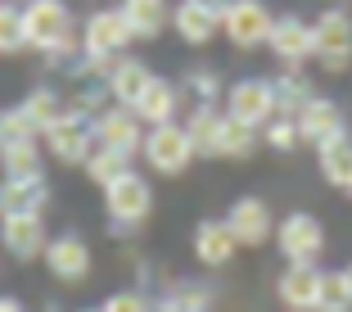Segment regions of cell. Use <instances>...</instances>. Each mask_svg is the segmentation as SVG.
<instances>
[{
    "label": "cell",
    "mask_w": 352,
    "mask_h": 312,
    "mask_svg": "<svg viewBox=\"0 0 352 312\" xmlns=\"http://www.w3.org/2000/svg\"><path fill=\"white\" fill-rule=\"evenodd\" d=\"M0 245H5L10 258L32 262V258H45L50 236H45V222L41 218H5V222H0Z\"/></svg>",
    "instance_id": "cell-16"
},
{
    "label": "cell",
    "mask_w": 352,
    "mask_h": 312,
    "mask_svg": "<svg viewBox=\"0 0 352 312\" xmlns=\"http://www.w3.org/2000/svg\"><path fill=\"white\" fill-rule=\"evenodd\" d=\"M348 199H352V186H348Z\"/></svg>",
    "instance_id": "cell-41"
},
{
    "label": "cell",
    "mask_w": 352,
    "mask_h": 312,
    "mask_svg": "<svg viewBox=\"0 0 352 312\" xmlns=\"http://www.w3.org/2000/svg\"><path fill=\"white\" fill-rule=\"evenodd\" d=\"M226 118L249 127H267L276 118V82L271 77H239L226 86Z\"/></svg>",
    "instance_id": "cell-7"
},
{
    "label": "cell",
    "mask_w": 352,
    "mask_h": 312,
    "mask_svg": "<svg viewBox=\"0 0 352 312\" xmlns=\"http://www.w3.org/2000/svg\"><path fill=\"white\" fill-rule=\"evenodd\" d=\"M348 127H343V109L334 100H325V95H311L307 104H302V114H298V136H302V145L311 149H321L325 141H334V136H343Z\"/></svg>",
    "instance_id": "cell-15"
},
{
    "label": "cell",
    "mask_w": 352,
    "mask_h": 312,
    "mask_svg": "<svg viewBox=\"0 0 352 312\" xmlns=\"http://www.w3.org/2000/svg\"><path fill=\"white\" fill-rule=\"evenodd\" d=\"M23 114H28V118H32V127L45 136L54 123H63V118H68V100H63L54 86H32L28 100H23Z\"/></svg>",
    "instance_id": "cell-25"
},
{
    "label": "cell",
    "mask_w": 352,
    "mask_h": 312,
    "mask_svg": "<svg viewBox=\"0 0 352 312\" xmlns=\"http://www.w3.org/2000/svg\"><path fill=\"white\" fill-rule=\"evenodd\" d=\"M253 149H258V127L226 118V127H221V145H217V158H249Z\"/></svg>",
    "instance_id": "cell-31"
},
{
    "label": "cell",
    "mask_w": 352,
    "mask_h": 312,
    "mask_svg": "<svg viewBox=\"0 0 352 312\" xmlns=\"http://www.w3.org/2000/svg\"><path fill=\"white\" fill-rule=\"evenodd\" d=\"M271 82H276V114H289V118H298L302 104L316 95L311 77L302 68H280V77H271Z\"/></svg>",
    "instance_id": "cell-26"
},
{
    "label": "cell",
    "mask_w": 352,
    "mask_h": 312,
    "mask_svg": "<svg viewBox=\"0 0 352 312\" xmlns=\"http://www.w3.org/2000/svg\"><path fill=\"white\" fill-rule=\"evenodd\" d=\"M316 290H321V267H285L276 281V294L289 312H311Z\"/></svg>",
    "instance_id": "cell-19"
},
{
    "label": "cell",
    "mask_w": 352,
    "mask_h": 312,
    "mask_svg": "<svg viewBox=\"0 0 352 312\" xmlns=\"http://www.w3.org/2000/svg\"><path fill=\"white\" fill-rule=\"evenodd\" d=\"M221 32L235 50H262V45H271L276 14L262 0H230V10L221 14Z\"/></svg>",
    "instance_id": "cell-5"
},
{
    "label": "cell",
    "mask_w": 352,
    "mask_h": 312,
    "mask_svg": "<svg viewBox=\"0 0 352 312\" xmlns=\"http://www.w3.org/2000/svg\"><path fill=\"white\" fill-rule=\"evenodd\" d=\"M195 5H204V10H208V14H217V19L230 10V0H195Z\"/></svg>",
    "instance_id": "cell-37"
},
{
    "label": "cell",
    "mask_w": 352,
    "mask_h": 312,
    "mask_svg": "<svg viewBox=\"0 0 352 312\" xmlns=\"http://www.w3.org/2000/svg\"><path fill=\"white\" fill-rule=\"evenodd\" d=\"M330 5H334V0H330Z\"/></svg>",
    "instance_id": "cell-42"
},
{
    "label": "cell",
    "mask_w": 352,
    "mask_h": 312,
    "mask_svg": "<svg viewBox=\"0 0 352 312\" xmlns=\"http://www.w3.org/2000/svg\"><path fill=\"white\" fill-rule=\"evenodd\" d=\"M82 172H86V177H91L95 186L104 190V186H113V181L122 177V172H131V158L95 141V149H91V158H86V167H82Z\"/></svg>",
    "instance_id": "cell-29"
},
{
    "label": "cell",
    "mask_w": 352,
    "mask_h": 312,
    "mask_svg": "<svg viewBox=\"0 0 352 312\" xmlns=\"http://www.w3.org/2000/svg\"><path fill=\"white\" fill-rule=\"evenodd\" d=\"M154 82V73H149L140 59H118L113 63V73H109V82H104V91H109V100L122 104V109H135L140 104V95H145V86Z\"/></svg>",
    "instance_id": "cell-18"
},
{
    "label": "cell",
    "mask_w": 352,
    "mask_h": 312,
    "mask_svg": "<svg viewBox=\"0 0 352 312\" xmlns=\"http://www.w3.org/2000/svg\"><path fill=\"white\" fill-rule=\"evenodd\" d=\"M28 50V32H23V5L0 0V54Z\"/></svg>",
    "instance_id": "cell-32"
},
{
    "label": "cell",
    "mask_w": 352,
    "mask_h": 312,
    "mask_svg": "<svg viewBox=\"0 0 352 312\" xmlns=\"http://www.w3.org/2000/svg\"><path fill=\"white\" fill-rule=\"evenodd\" d=\"M176 109H181V86L167 82V77H154V82L145 86V95H140V104H135V114H140L145 127L176 123Z\"/></svg>",
    "instance_id": "cell-21"
},
{
    "label": "cell",
    "mask_w": 352,
    "mask_h": 312,
    "mask_svg": "<svg viewBox=\"0 0 352 312\" xmlns=\"http://www.w3.org/2000/svg\"><path fill=\"white\" fill-rule=\"evenodd\" d=\"M186 136H190V145H195V154H217L221 145V127H226V109H217V104H195L186 114Z\"/></svg>",
    "instance_id": "cell-20"
},
{
    "label": "cell",
    "mask_w": 352,
    "mask_h": 312,
    "mask_svg": "<svg viewBox=\"0 0 352 312\" xmlns=\"http://www.w3.org/2000/svg\"><path fill=\"white\" fill-rule=\"evenodd\" d=\"M262 141H267V149H276V154H289L294 145H302V136H298V118L276 114L267 127H262Z\"/></svg>",
    "instance_id": "cell-33"
},
{
    "label": "cell",
    "mask_w": 352,
    "mask_h": 312,
    "mask_svg": "<svg viewBox=\"0 0 352 312\" xmlns=\"http://www.w3.org/2000/svg\"><path fill=\"white\" fill-rule=\"evenodd\" d=\"M0 172L5 177H45L41 172V141H19V145H0Z\"/></svg>",
    "instance_id": "cell-27"
},
{
    "label": "cell",
    "mask_w": 352,
    "mask_h": 312,
    "mask_svg": "<svg viewBox=\"0 0 352 312\" xmlns=\"http://www.w3.org/2000/svg\"><path fill=\"white\" fill-rule=\"evenodd\" d=\"M45 267H50L54 281L63 285H82L91 276V245H86L77 231H63L45 245Z\"/></svg>",
    "instance_id": "cell-9"
},
{
    "label": "cell",
    "mask_w": 352,
    "mask_h": 312,
    "mask_svg": "<svg viewBox=\"0 0 352 312\" xmlns=\"http://www.w3.org/2000/svg\"><path fill=\"white\" fill-rule=\"evenodd\" d=\"M104 213H109V222H113L118 236H126L131 227H140V222L154 213V186L131 167V172H122L113 186H104Z\"/></svg>",
    "instance_id": "cell-1"
},
{
    "label": "cell",
    "mask_w": 352,
    "mask_h": 312,
    "mask_svg": "<svg viewBox=\"0 0 352 312\" xmlns=\"http://www.w3.org/2000/svg\"><path fill=\"white\" fill-rule=\"evenodd\" d=\"M41 141H45V149H50V158H59L63 167H86V158H91V149H95V127L77 123V118H63Z\"/></svg>",
    "instance_id": "cell-12"
},
{
    "label": "cell",
    "mask_w": 352,
    "mask_h": 312,
    "mask_svg": "<svg viewBox=\"0 0 352 312\" xmlns=\"http://www.w3.org/2000/svg\"><path fill=\"white\" fill-rule=\"evenodd\" d=\"M131 41H135V37H131V23H126L122 5L91 14L86 28H82V50L91 54V59H122V50Z\"/></svg>",
    "instance_id": "cell-8"
},
{
    "label": "cell",
    "mask_w": 352,
    "mask_h": 312,
    "mask_svg": "<svg viewBox=\"0 0 352 312\" xmlns=\"http://www.w3.org/2000/svg\"><path fill=\"white\" fill-rule=\"evenodd\" d=\"M181 91H195V104H217V91H221V77L217 68H190L186 77H181Z\"/></svg>",
    "instance_id": "cell-35"
},
{
    "label": "cell",
    "mask_w": 352,
    "mask_h": 312,
    "mask_svg": "<svg viewBox=\"0 0 352 312\" xmlns=\"http://www.w3.org/2000/svg\"><path fill=\"white\" fill-rule=\"evenodd\" d=\"M122 14L131 23V37H140V41H154L158 32L172 23V5L167 0H122Z\"/></svg>",
    "instance_id": "cell-23"
},
{
    "label": "cell",
    "mask_w": 352,
    "mask_h": 312,
    "mask_svg": "<svg viewBox=\"0 0 352 312\" xmlns=\"http://www.w3.org/2000/svg\"><path fill=\"white\" fill-rule=\"evenodd\" d=\"M276 245L280 258L289 267H316V258L325 253V227L311 213H289L285 222H276Z\"/></svg>",
    "instance_id": "cell-4"
},
{
    "label": "cell",
    "mask_w": 352,
    "mask_h": 312,
    "mask_svg": "<svg viewBox=\"0 0 352 312\" xmlns=\"http://www.w3.org/2000/svg\"><path fill=\"white\" fill-rule=\"evenodd\" d=\"M23 32H28V45L41 54H54L59 45H68L77 37L73 14L63 0H28L23 5Z\"/></svg>",
    "instance_id": "cell-2"
},
{
    "label": "cell",
    "mask_w": 352,
    "mask_h": 312,
    "mask_svg": "<svg viewBox=\"0 0 352 312\" xmlns=\"http://www.w3.org/2000/svg\"><path fill=\"white\" fill-rule=\"evenodd\" d=\"M0 312H23V303H19V299H10V294H5V299H0Z\"/></svg>",
    "instance_id": "cell-38"
},
{
    "label": "cell",
    "mask_w": 352,
    "mask_h": 312,
    "mask_svg": "<svg viewBox=\"0 0 352 312\" xmlns=\"http://www.w3.org/2000/svg\"><path fill=\"white\" fill-rule=\"evenodd\" d=\"M311 312H352V285L343 271H321V290Z\"/></svg>",
    "instance_id": "cell-30"
},
{
    "label": "cell",
    "mask_w": 352,
    "mask_h": 312,
    "mask_svg": "<svg viewBox=\"0 0 352 312\" xmlns=\"http://www.w3.org/2000/svg\"><path fill=\"white\" fill-rule=\"evenodd\" d=\"M104 312H154V299L145 290H118L113 299L104 303Z\"/></svg>",
    "instance_id": "cell-36"
},
{
    "label": "cell",
    "mask_w": 352,
    "mask_h": 312,
    "mask_svg": "<svg viewBox=\"0 0 352 312\" xmlns=\"http://www.w3.org/2000/svg\"><path fill=\"white\" fill-rule=\"evenodd\" d=\"M235 249H239V240L230 236V227H226V218H208V222H199L195 227V258L204 262V267H226L230 258H235Z\"/></svg>",
    "instance_id": "cell-17"
},
{
    "label": "cell",
    "mask_w": 352,
    "mask_h": 312,
    "mask_svg": "<svg viewBox=\"0 0 352 312\" xmlns=\"http://www.w3.org/2000/svg\"><path fill=\"white\" fill-rule=\"evenodd\" d=\"M154 312H208V290L199 281H172L154 299Z\"/></svg>",
    "instance_id": "cell-28"
},
{
    "label": "cell",
    "mask_w": 352,
    "mask_h": 312,
    "mask_svg": "<svg viewBox=\"0 0 352 312\" xmlns=\"http://www.w3.org/2000/svg\"><path fill=\"white\" fill-rule=\"evenodd\" d=\"M172 28H176V37H181V41L208 45L221 32V19H217V14H208L204 5H195V0H181V5L172 10Z\"/></svg>",
    "instance_id": "cell-22"
},
{
    "label": "cell",
    "mask_w": 352,
    "mask_h": 312,
    "mask_svg": "<svg viewBox=\"0 0 352 312\" xmlns=\"http://www.w3.org/2000/svg\"><path fill=\"white\" fill-rule=\"evenodd\" d=\"M316 163H321V177L330 181V186L348 190L352 186V136H334V141H325L321 149H316Z\"/></svg>",
    "instance_id": "cell-24"
},
{
    "label": "cell",
    "mask_w": 352,
    "mask_h": 312,
    "mask_svg": "<svg viewBox=\"0 0 352 312\" xmlns=\"http://www.w3.org/2000/svg\"><path fill=\"white\" fill-rule=\"evenodd\" d=\"M95 141L131 158V154H140V145H145V123H140V114H135V109L109 104V109L100 114V123H95Z\"/></svg>",
    "instance_id": "cell-10"
},
{
    "label": "cell",
    "mask_w": 352,
    "mask_h": 312,
    "mask_svg": "<svg viewBox=\"0 0 352 312\" xmlns=\"http://www.w3.org/2000/svg\"><path fill=\"white\" fill-rule=\"evenodd\" d=\"M271 54L280 59V68H302L307 59H316V37H311V23L294 19H276V32H271Z\"/></svg>",
    "instance_id": "cell-13"
},
{
    "label": "cell",
    "mask_w": 352,
    "mask_h": 312,
    "mask_svg": "<svg viewBox=\"0 0 352 312\" xmlns=\"http://www.w3.org/2000/svg\"><path fill=\"white\" fill-rule=\"evenodd\" d=\"M311 37H316V59H321L325 73H348L352 68V14L330 5L321 19L311 23Z\"/></svg>",
    "instance_id": "cell-6"
},
{
    "label": "cell",
    "mask_w": 352,
    "mask_h": 312,
    "mask_svg": "<svg viewBox=\"0 0 352 312\" xmlns=\"http://www.w3.org/2000/svg\"><path fill=\"white\" fill-rule=\"evenodd\" d=\"M86 312H104V308H86Z\"/></svg>",
    "instance_id": "cell-40"
},
{
    "label": "cell",
    "mask_w": 352,
    "mask_h": 312,
    "mask_svg": "<svg viewBox=\"0 0 352 312\" xmlns=\"http://www.w3.org/2000/svg\"><path fill=\"white\" fill-rule=\"evenodd\" d=\"M50 204V181L45 177H5L0 181V222L5 218H41Z\"/></svg>",
    "instance_id": "cell-11"
},
{
    "label": "cell",
    "mask_w": 352,
    "mask_h": 312,
    "mask_svg": "<svg viewBox=\"0 0 352 312\" xmlns=\"http://www.w3.org/2000/svg\"><path fill=\"white\" fill-rule=\"evenodd\" d=\"M226 227H230V236H235L239 245H249V249H258V245H267V240L276 236V218H271V208L262 204V199H253V195H244V199L230 204Z\"/></svg>",
    "instance_id": "cell-14"
},
{
    "label": "cell",
    "mask_w": 352,
    "mask_h": 312,
    "mask_svg": "<svg viewBox=\"0 0 352 312\" xmlns=\"http://www.w3.org/2000/svg\"><path fill=\"white\" fill-rule=\"evenodd\" d=\"M19 141H41V132L23 114V104H14V109L0 114V145H19Z\"/></svg>",
    "instance_id": "cell-34"
},
{
    "label": "cell",
    "mask_w": 352,
    "mask_h": 312,
    "mask_svg": "<svg viewBox=\"0 0 352 312\" xmlns=\"http://www.w3.org/2000/svg\"><path fill=\"white\" fill-rule=\"evenodd\" d=\"M140 154H145V163L154 167L158 177H181V172H190V163L199 158L181 123L149 127V132H145V145H140Z\"/></svg>",
    "instance_id": "cell-3"
},
{
    "label": "cell",
    "mask_w": 352,
    "mask_h": 312,
    "mask_svg": "<svg viewBox=\"0 0 352 312\" xmlns=\"http://www.w3.org/2000/svg\"><path fill=\"white\" fill-rule=\"evenodd\" d=\"M343 276H348V285H352V262H348V267H343Z\"/></svg>",
    "instance_id": "cell-39"
}]
</instances>
